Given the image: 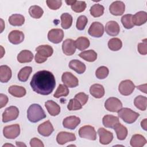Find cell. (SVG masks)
<instances>
[{"label": "cell", "mask_w": 147, "mask_h": 147, "mask_svg": "<svg viewBox=\"0 0 147 147\" xmlns=\"http://www.w3.org/2000/svg\"><path fill=\"white\" fill-rule=\"evenodd\" d=\"M30 84L34 92L42 95H47L51 94L55 87V78L50 71H40L33 75Z\"/></svg>", "instance_id": "cell-1"}, {"label": "cell", "mask_w": 147, "mask_h": 147, "mask_svg": "<svg viewBox=\"0 0 147 147\" xmlns=\"http://www.w3.org/2000/svg\"><path fill=\"white\" fill-rule=\"evenodd\" d=\"M47 115L41 106L36 103L31 105L27 110L28 120L33 123H36L46 118Z\"/></svg>", "instance_id": "cell-2"}, {"label": "cell", "mask_w": 147, "mask_h": 147, "mask_svg": "<svg viewBox=\"0 0 147 147\" xmlns=\"http://www.w3.org/2000/svg\"><path fill=\"white\" fill-rule=\"evenodd\" d=\"M118 115L119 118L127 123H132L134 122L140 116V114L138 113L127 107L121 109L118 112Z\"/></svg>", "instance_id": "cell-3"}, {"label": "cell", "mask_w": 147, "mask_h": 147, "mask_svg": "<svg viewBox=\"0 0 147 147\" xmlns=\"http://www.w3.org/2000/svg\"><path fill=\"white\" fill-rule=\"evenodd\" d=\"M79 136L83 138L94 141L96 139V132L94 127L90 125H85L79 130Z\"/></svg>", "instance_id": "cell-4"}, {"label": "cell", "mask_w": 147, "mask_h": 147, "mask_svg": "<svg viewBox=\"0 0 147 147\" xmlns=\"http://www.w3.org/2000/svg\"><path fill=\"white\" fill-rule=\"evenodd\" d=\"M105 107L109 111L118 113L122 109V103L119 99L115 97H110L105 102Z\"/></svg>", "instance_id": "cell-5"}, {"label": "cell", "mask_w": 147, "mask_h": 147, "mask_svg": "<svg viewBox=\"0 0 147 147\" xmlns=\"http://www.w3.org/2000/svg\"><path fill=\"white\" fill-rule=\"evenodd\" d=\"M19 115L18 109L14 106L7 107L2 114V122L4 123L16 119Z\"/></svg>", "instance_id": "cell-6"}, {"label": "cell", "mask_w": 147, "mask_h": 147, "mask_svg": "<svg viewBox=\"0 0 147 147\" xmlns=\"http://www.w3.org/2000/svg\"><path fill=\"white\" fill-rule=\"evenodd\" d=\"M3 134L7 139H15L20 134V127L18 124H14L5 126L3 129Z\"/></svg>", "instance_id": "cell-7"}, {"label": "cell", "mask_w": 147, "mask_h": 147, "mask_svg": "<svg viewBox=\"0 0 147 147\" xmlns=\"http://www.w3.org/2000/svg\"><path fill=\"white\" fill-rule=\"evenodd\" d=\"M135 85L130 80L122 81L118 87V90L121 94L125 96L130 95L135 89Z\"/></svg>", "instance_id": "cell-8"}, {"label": "cell", "mask_w": 147, "mask_h": 147, "mask_svg": "<svg viewBox=\"0 0 147 147\" xmlns=\"http://www.w3.org/2000/svg\"><path fill=\"white\" fill-rule=\"evenodd\" d=\"M61 80L64 85L69 88L76 87L79 84L78 78L69 72H65L63 74Z\"/></svg>", "instance_id": "cell-9"}, {"label": "cell", "mask_w": 147, "mask_h": 147, "mask_svg": "<svg viewBox=\"0 0 147 147\" xmlns=\"http://www.w3.org/2000/svg\"><path fill=\"white\" fill-rule=\"evenodd\" d=\"M88 34L94 37H100L104 33V27L103 24L99 22H94L90 25L88 30Z\"/></svg>", "instance_id": "cell-10"}, {"label": "cell", "mask_w": 147, "mask_h": 147, "mask_svg": "<svg viewBox=\"0 0 147 147\" xmlns=\"http://www.w3.org/2000/svg\"><path fill=\"white\" fill-rule=\"evenodd\" d=\"M64 32L61 29H52L48 33L49 41L53 44H59L63 39Z\"/></svg>", "instance_id": "cell-11"}, {"label": "cell", "mask_w": 147, "mask_h": 147, "mask_svg": "<svg viewBox=\"0 0 147 147\" xmlns=\"http://www.w3.org/2000/svg\"><path fill=\"white\" fill-rule=\"evenodd\" d=\"M125 10V3L119 1H116L113 2L109 7V11L110 13L113 16H121Z\"/></svg>", "instance_id": "cell-12"}, {"label": "cell", "mask_w": 147, "mask_h": 147, "mask_svg": "<svg viewBox=\"0 0 147 147\" xmlns=\"http://www.w3.org/2000/svg\"><path fill=\"white\" fill-rule=\"evenodd\" d=\"M98 134L99 136V142L103 145L109 144L113 139V133L103 127L98 130Z\"/></svg>", "instance_id": "cell-13"}, {"label": "cell", "mask_w": 147, "mask_h": 147, "mask_svg": "<svg viewBox=\"0 0 147 147\" xmlns=\"http://www.w3.org/2000/svg\"><path fill=\"white\" fill-rule=\"evenodd\" d=\"M76 47L75 41L67 38L65 40L62 44V51L63 53L67 56H71L75 53L76 51Z\"/></svg>", "instance_id": "cell-14"}, {"label": "cell", "mask_w": 147, "mask_h": 147, "mask_svg": "<svg viewBox=\"0 0 147 147\" xmlns=\"http://www.w3.org/2000/svg\"><path fill=\"white\" fill-rule=\"evenodd\" d=\"M76 140V136L74 133L67 131H60L56 137V141L60 145H64L69 141H74Z\"/></svg>", "instance_id": "cell-15"}, {"label": "cell", "mask_w": 147, "mask_h": 147, "mask_svg": "<svg viewBox=\"0 0 147 147\" xmlns=\"http://www.w3.org/2000/svg\"><path fill=\"white\" fill-rule=\"evenodd\" d=\"M80 123V119L76 116H69L65 118L63 121V126L68 129H75Z\"/></svg>", "instance_id": "cell-16"}, {"label": "cell", "mask_w": 147, "mask_h": 147, "mask_svg": "<svg viewBox=\"0 0 147 147\" xmlns=\"http://www.w3.org/2000/svg\"><path fill=\"white\" fill-rule=\"evenodd\" d=\"M37 131L41 136L48 137L54 131V129L51 122L49 121H47L38 126Z\"/></svg>", "instance_id": "cell-17"}, {"label": "cell", "mask_w": 147, "mask_h": 147, "mask_svg": "<svg viewBox=\"0 0 147 147\" xmlns=\"http://www.w3.org/2000/svg\"><path fill=\"white\" fill-rule=\"evenodd\" d=\"M9 41L13 44L17 45L21 43L24 40V34L18 30H14L10 32L8 36Z\"/></svg>", "instance_id": "cell-18"}, {"label": "cell", "mask_w": 147, "mask_h": 147, "mask_svg": "<svg viewBox=\"0 0 147 147\" xmlns=\"http://www.w3.org/2000/svg\"><path fill=\"white\" fill-rule=\"evenodd\" d=\"M105 31L109 36H116L119 33L120 28L116 21H110L106 23L105 26Z\"/></svg>", "instance_id": "cell-19"}, {"label": "cell", "mask_w": 147, "mask_h": 147, "mask_svg": "<svg viewBox=\"0 0 147 147\" xmlns=\"http://www.w3.org/2000/svg\"><path fill=\"white\" fill-rule=\"evenodd\" d=\"M102 123L105 127L113 129L118 123H119V121L118 117L108 114L103 117Z\"/></svg>", "instance_id": "cell-20"}, {"label": "cell", "mask_w": 147, "mask_h": 147, "mask_svg": "<svg viewBox=\"0 0 147 147\" xmlns=\"http://www.w3.org/2000/svg\"><path fill=\"white\" fill-rule=\"evenodd\" d=\"M45 106L49 113L52 116H56L60 112V106L52 100H48L45 103Z\"/></svg>", "instance_id": "cell-21"}, {"label": "cell", "mask_w": 147, "mask_h": 147, "mask_svg": "<svg viewBox=\"0 0 147 147\" xmlns=\"http://www.w3.org/2000/svg\"><path fill=\"white\" fill-rule=\"evenodd\" d=\"M68 5H71L72 10L76 13H81L86 8V3L84 1H65Z\"/></svg>", "instance_id": "cell-22"}, {"label": "cell", "mask_w": 147, "mask_h": 147, "mask_svg": "<svg viewBox=\"0 0 147 147\" xmlns=\"http://www.w3.org/2000/svg\"><path fill=\"white\" fill-rule=\"evenodd\" d=\"M68 66L70 69L75 71L79 74H82L84 73L86 69V65L77 59L71 60L69 63Z\"/></svg>", "instance_id": "cell-23"}, {"label": "cell", "mask_w": 147, "mask_h": 147, "mask_svg": "<svg viewBox=\"0 0 147 147\" xmlns=\"http://www.w3.org/2000/svg\"><path fill=\"white\" fill-rule=\"evenodd\" d=\"M36 51L40 56L46 59L51 56L53 53L52 47L49 45H40L36 48Z\"/></svg>", "instance_id": "cell-24"}, {"label": "cell", "mask_w": 147, "mask_h": 147, "mask_svg": "<svg viewBox=\"0 0 147 147\" xmlns=\"http://www.w3.org/2000/svg\"><path fill=\"white\" fill-rule=\"evenodd\" d=\"M11 70L9 67L2 65L0 67V81L1 83H7L11 78Z\"/></svg>", "instance_id": "cell-25"}, {"label": "cell", "mask_w": 147, "mask_h": 147, "mask_svg": "<svg viewBox=\"0 0 147 147\" xmlns=\"http://www.w3.org/2000/svg\"><path fill=\"white\" fill-rule=\"evenodd\" d=\"M90 94L95 98H101L105 95V88L99 84H94L90 88Z\"/></svg>", "instance_id": "cell-26"}, {"label": "cell", "mask_w": 147, "mask_h": 147, "mask_svg": "<svg viewBox=\"0 0 147 147\" xmlns=\"http://www.w3.org/2000/svg\"><path fill=\"white\" fill-rule=\"evenodd\" d=\"M8 91L9 94L16 98H21L26 95L25 88L22 86L13 85L9 87Z\"/></svg>", "instance_id": "cell-27"}, {"label": "cell", "mask_w": 147, "mask_h": 147, "mask_svg": "<svg viewBox=\"0 0 147 147\" xmlns=\"http://www.w3.org/2000/svg\"><path fill=\"white\" fill-rule=\"evenodd\" d=\"M147 21V13L144 11H140L133 16V22L134 25L141 26L144 24Z\"/></svg>", "instance_id": "cell-28"}, {"label": "cell", "mask_w": 147, "mask_h": 147, "mask_svg": "<svg viewBox=\"0 0 147 147\" xmlns=\"http://www.w3.org/2000/svg\"><path fill=\"white\" fill-rule=\"evenodd\" d=\"M33 58V55L32 52L29 50L21 51L17 55V59L19 63H25L32 61Z\"/></svg>", "instance_id": "cell-29"}, {"label": "cell", "mask_w": 147, "mask_h": 147, "mask_svg": "<svg viewBox=\"0 0 147 147\" xmlns=\"http://www.w3.org/2000/svg\"><path fill=\"white\" fill-rule=\"evenodd\" d=\"M146 143L145 138L139 134L133 135L130 140V144L133 147H142Z\"/></svg>", "instance_id": "cell-30"}, {"label": "cell", "mask_w": 147, "mask_h": 147, "mask_svg": "<svg viewBox=\"0 0 147 147\" xmlns=\"http://www.w3.org/2000/svg\"><path fill=\"white\" fill-rule=\"evenodd\" d=\"M79 56L87 61L93 62L97 59V53L94 50L90 49L82 52L79 54Z\"/></svg>", "instance_id": "cell-31"}, {"label": "cell", "mask_w": 147, "mask_h": 147, "mask_svg": "<svg viewBox=\"0 0 147 147\" xmlns=\"http://www.w3.org/2000/svg\"><path fill=\"white\" fill-rule=\"evenodd\" d=\"M9 24L14 26H22L25 22V17L19 14H14L9 18Z\"/></svg>", "instance_id": "cell-32"}, {"label": "cell", "mask_w": 147, "mask_h": 147, "mask_svg": "<svg viewBox=\"0 0 147 147\" xmlns=\"http://www.w3.org/2000/svg\"><path fill=\"white\" fill-rule=\"evenodd\" d=\"M116 133L117 138L119 140H124L127 136V129L123 125L118 123L114 128Z\"/></svg>", "instance_id": "cell-33"}, {"label": "cell", "mask_w": 147, "mask_h": 147, "mask_svg": "<svg viewBox=\"0 0 147 147\" xmlns=\"http://www.w3.org/2000/svg\"><path fill=\"white\" fill-rule=\"evenodd\" d=\"M90 40L86 37H79L75 41V47L80 51H84L90 46Z\"/></svg>", "instance_id": "cell-34"}, {"label": "cell", "mask_w": 147, "mask_h": 147, "mask_svg": "<svg viewBox=\"0 0 147 147\" xmlns=\"http://www.w3.org/2000/svg\"><path fill=\"white\" fill-rule=\"evenodd\" d=\"M134 106L141 111H145L147 106V98L142 95H138L134 100Z\"/></svg>", "instance_id": "cell-35"}, {"label": "cell", "mask_w": 147, "mask_h": 147, "mask_svg": "<svg viewBox=\"0 0 147 147\" xmlns=\"http://www.w3.org/2000/svg\"><path fill=\"white\" fill-rule=\"evenodd\" d=\"M61 26L64 29H69L72 24V17L68 13H63L60 17Z\"/></svg>", "instance_id": "cell-36"}, {"label": "cell", "mask_w": 147, "mask_h": 147, "mask_svg": "<svg viewBox=\"0 0 147 147\" xmlns=\"http://www.w3.org/2000/svg\"><path fill=\"white\" fill-rule=\"evenodd\" d=\"M32 72V68L31 67L26 66L19 71L18 74V79L20 81L25 82L28 80L31 72Z\"/></svg>", "instance_id": "cell-37"}, {"label": "cell", "mask_w": 147, "mask_h": 147, "mask_svg": "<svg viewBox=\"0 0 147 147\" xmlns=\"http://www.w3.org/2000/svg\"><path fill=\"white\" fill-rule=\"evenodd\" d=\"M29 13L30 16L36 19H38L42 17L44 13L42 9L37 5H33L29 9Z\"/></svg>", "instance_id": "cell-38"}, {"label": "cell", "mask_w": 147, "mask_h": 147, "mask_svg": "<svg viewBox=\"0 0 147 147\" xmlns=\"http://www.w3.org/2000/svg\"><path fill=\"white\" fill-rule=\"evenodd\" d=\"M122 47V42L118 38H112L108 42L109 48L113 51H119Z\"/></svg>", "instance_id": "cell-39"}, {"label": "cell", "mask_w": 147, "mask_h": 147, "mask_svg": "<svg viewBox=\"0 0 147 147\" xmlns=\"http://www.w3.org/2000/svg\"><path fill=\"white\" fill-rule=\"evenodd\" d=\"M104 7L100 4H95L90 9V14L94 17H99L103 14Z\"/></svg>", "instance_id": "cell-40"}, {"label": "cell", "mask_w": 147, "mask_h": 147, "mask_svg": "<svg viewBox=\"0 0 147 147\" xmlns=\"http://www.w3.org/2000/svg\"><path fill=\"white\" fill-rule=\"evenodd\" d=\"M69 90L64 84H59L56 91L53 94V96L56 98H59L61 96H67L69 94Z\"/></svg>", "instance_id": "cell-41"}, {"label": "cell", "mask_w": 147, "mask_h": 147, "mask_svg": "<svg viewBox=\"0 0 147 147\" xmlns=\"http://www.w3.org/2000/svg\"><path fill=\"white\" fill-rule=\"evenodd\" d=\"M121 22L125 28L130 29L134 26L133 22V15L127 14L123 16L121 18Z\"/></svg>", "instance_id": "cell-42"}, {"label": "cell", "mask_w": 147, "mask_h": 147, "mask_svg": "<svg viewBox=\"0 0 147 147\" xmlns=\"http://www.w3.org/2000/svg\"><path fill=\"white\" fill-rule=\"evenodd\" d=\"M109 71L107 67L101 66L98 68L95 71V76L99 79H105L109 75Z\"/></svg>", "instance_id": "cell-43"}, {"label": "cell", "mask_w": 147, "mask_h": 147, "mask_svg": "<svg viewBox=\"0 0 147 147\" xmlns=\"http://www.w3.org/2000/svg\"><path fill=\"white\" fill-rule=\"evenodd\" d=\"M82 105L75 98L70 99L67 106V109L70 111H74L80 110L82 108Z\"/></svg>", "instance_id": "cell-44"}, {"label": "cell", "mask_w": 147, "mask_h": 147, "mask_svg": "<svg viewBox=\"0 0 147 147\" xmlns=\"http://www.w3.org/2000/svg\"><path fill=\"white\" fill-rule=\"evenodd\" d=\"M87 22H88V19L86 17V16L83 15L79 16L78 18L76 21V28L79 30H83L85 28L87 24Z\"/></svg>", "instance_id": "cell-45"}, {"label": "cell", "mask_w": 147, "mask_h": 147, "mask_svg": "<svg viewBox=\"0 0 147 147\" xmlns=\"http://www.w3.org/2000/svg\"><path fill=\"white\" fill-rule=\"evenodd\" d=\"M46 3L48 7L52 10H57L62 5V1L60 0H47Z\"/></svg>", "instance_id": "cell-46"}, {"label": "cell", "mask_w": 147, "mask_h": 147, "mask_svg": "<svg viewBox=\"0 0 147 147\" xmlns=\"http://www.w3.org/2000/svg\"><path fill=\"white\" fill-rule=\"evenodd\" d=\"M75 98L76 99L82 106H84L88 101V96L84 92H79L75 95Z\"/></svg>", "instance_id": "cell-47"}, {"label": "cell", "mask_w": 147, "mask_h": 147, "mask_svg": "<svg viewBox=\"0 0 147 147\" xmlns=\"http://www.w3.org/2000/svg\"><path fill=\"white\" fill-rule=\"evenodd\" d=\"M147 40L145 38L142 40V42H140L138 44V52L142 55H145L147 54Z\"/></svg>", "instance_id": "cell-48"}, {"label": "cell", "mask_w": 147, "mask_h": 147, "mask_svg": "<svg viewBox=\"0 0 147 147\" xmlns=\"http://www.w3.org/2000/svg\"><path fill=\"white\" fill-rule=\"evenodd\" d=\"M30 145L32 147H44V145L42 142L37 138H33L30 141Z\"/></svg>", "instance_id": "cell-49"}, {"label": "cell", "mask_w": 147, "mask_h": 147, "mask_svg": "<svg viewBox=\"0 0 147 147\" xmlns=\"http://www.w3.org/2000/svg\"><path fill=\"white\" fill-rule=\"evenodd\" d=\"M0 100H1L0 108L2 109L4 106H5L6 105V104L7 103L8 98L6 95H5L3 94H0Z\"/></svg>", "instance_id": "cell-50"}, {"label": "cell", "mask_w": 147, "mask_h": 147, "mask_svg": "<svg viewBox=\"0 0 147 147\" xmlns=\"http://www.w3.org/2000/svg\"><path fill=\"white\" fill-rule=\"evenodd\" d=\"M34 60H35V61H36L37 63L41 64V63H44L45 61H46L47 60V59L44 58V57H42V56H40L38 54H37V53H36V54L35 55Z\"/></svg>", "instance_id": "cell-51"}, {"label": "cell", "mask_w": 147, "mask_h": 147, "mask_svg": "<svg viewBox=\"0 0 147 147\" xmlns=\"http://www.w3.org/2000/svg\"><path fill=\"white\" fill-rule=\"evenodd\" d=\"M136 87H137V88L141 90L142 92H144L145 94H146V84L137 86Z\"/></svg>", "instance_id": "cell-52"}, {"label": "cell", "mask_w": 147, "mask_h": 147, "mask_svg": "<svg viewBox=\"0 0 147 147\" xmlns=\"http://www.w3.org/2000/svg\"><path fill=\"white\" fill-rule=\"evenodd\" d=\"M147 119L146 118H145L144 120H142L141 122V126L142 127V128L145 130H147Z\"/></svg>", "instance_id": "cell-53"}, {"label": "cell", "mask_w": 147, "mask_h": 147, "mask_svg": "<svg viewBox=\"0 0 147 147\" xmlns=\"http://www.w3.org/2000/svg\"><path fill=\"white\" fill-rule=\"evenodd\" d=\"M16 145L17 146H26V145L25 144H24L23 142H22L16 141Z\"/></svg>", "instance_id": "cell-54"}, {"label": "cell", "mask_w": 147, "mask_h": 147, "mask_svg": "<svg viewBox=\"0 0 147 147\" xmlns=\"http://www.w3.org/2000/svg\"><path fill=\"white\" fill-rule=\"evenodd\" d=\"M8 145H10V146H13V145H11V144H5L3 145V146H8Z\"/></svg>", "instance_id": "cell-55"}]
</instances>
